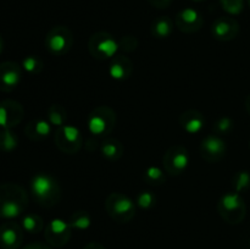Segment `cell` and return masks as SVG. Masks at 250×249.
I'll use <instances>...</instances> for the list:
<instances>
[{"label":"cell","mask_w":250,"mask_h":249,"mask_svg":"<svg viewBox=\"0 0 250 249\" xmlns=\"http://www.w3.org/2000/svg\"><path fill=\"white\" fill-rule=\"evenodd\" d=\"M28 204L26 190L14 183L0 186V217L16 219L23 214Z\"/></svg>","instance_id":"1"},{"label":"cell","mask_w":250,"mask_h":249,"mask_svg":"<svg viewBox=\"0 0 250 249\" xmlns=\"http://www.w3.org/2000/svg\"><path fill=\"white\" fill-rule=\"evenodd\" d=\"M31 193L34 200L43 208L56 205L61 197V188L58 180L49 173H37L31 180Z\"/></svg>","instance_id":"2"},{"label":"cell","mask_w":250,"mask_h":249,"mask_svg":"<svg viewBox=\"0 0 250 249\" xmlns=\"http://www.w3.org/2000/svg\"><path fill=\"white\" fill-rule=\"evenodd\" d=\"M220 216L231 225L241 224L247 214V205L242 194L237 192L225 193L217 203Z\"/></svg>","instance_id":"3"},{"label":"cell","mask_w":250,"mask_h":249,"mask_svg":"<svg viewBox=\"0 0 250 249\" xmlns=\"http://www.w3.org/2000/svg\"><path fill=\"white\" fill-rule=\"evenodd\" d=\"M136 203L124 193H111L105 200V210L119 224L129 222L136 216Z\"/></svg>","instance_id":"4"},{"label":"cell","mask_w":250,"mask_h":249,"mask_svg":"<svg viewBox=\"0 0 250 249\" xmlns=\"http://www.w3.org/2000/svg\"><path fill=\"white\" fill-rule=\"evenodd\" d=\"M116 112L106 105L98 106L88 115V131L94 137H105L112 132L116 124Z\"/></svg>","instance_id":"5"},{"label":"cell","mask_w":250,"mask_h":249,"mask_svg":"<svg viewBox=\"0 0 250 249\" xmlns=\"http://www.w3.org/2000/svg\"><path fill=\"white\" fill-rule=\"evenodd\" d=\"M88 50L98 60L112 59L120 50L119 41L107 32H97L88 41Z\"/></svg>","instance_id":"6"},{"label":"cell","mask_w":250,"mask_h":249,"mask_svg":"<svg viewBox=\"0 0 250 249\" xmlns=\"http://www.w3.org/2000/svg\"><path fill=\"white\" fill-rule=\"evenodd\" d=\"M54 142L56 148L65 154H76L83 145V136L77 127L72 124H65L56 128L54 133Z\"/></svg>","instance_id":"7"},{"label":"cell","mask_w":250,"mask_h":249,"mask_svg":"<svg viewBox=\"0 0 250 249\" xmlns=\"http://www.w3.org/2000/svg\"><path fill=\"white\" fill-rule=\"evenodd\" d=\"M73 45V34L65 26L53 27L45 37V46L50 54L62 56L71 50Z\"/></svg>","instance_id":"8"},{"label":"cell","mask_w":250,"mask_h":249,"mask_svg":"<svg viewBox=\"0 0 250 249\" xmlns=\"http://www.w3.org/2000/svg\"><path fill=\"white\" fill-rule=\"evenodd\" d=\"M189 161L190 158L187 148L176 144V145L170 146L164 155V170L171 176L182 175L189 166Z\"/></svg>","instance_id":"9"},{"label":"cell","mask_w":250,"mask_h":249,"mask_svg":"<svg viewBox=\"0 0 250 249\" xmlns=\"http://www.w3.org/2000/svg\"><path fill=\"white\" fill-rule=\"evenodd\" d=\"M44 236L50 247L61 248L68 243L72 236V227L68 221L62 219H53L44 229Z\"/></svg>","instance_id":"10"},{"label":"cell","mask_w":250,"mask_h":249,"mask_svg":"<svg viewBox=\"0 0 250 249\" xmlns=\"http://www.w3.org/2000/svg\"><path fill=\"white\" fill-rule=\"evenodd\" d=\"M226 153V142L219 134H208L200 143V155L208 163H219Z\"/></svg>","instance_id":"11"},{"label":"cell","mask_w":250,"mask_h":249,"mask_svg":"<svg viewBox=\"0 0 250 249\" xmlns=\"http://www.w3.org/2000/svg\"><path fill=\"white\" fill-rule=\"evenodd\" d=\"M24 110L15 100H4L0 103V127L11 129L22 121Z\"/></svg>","instance_id":"12"},{"label":"cell","mask_w":250,"mask_h":249,"mask_svg":"<svg viewBox=\"0 0 250 249\" xmlns=\"http://www.w3.org/2000/svg\"><path fill=\"white\" fill-rule=\"evenodd\" d=\"M22 66L14 61L0 63V90L11 92L22 80Z\"/></svg>","instance_id":"13"},{"label":"cell","mask_w":250,"mask_h":249,"mask_svg":"<svg viewBox=\"0 0 250 249\" xmlns=\"http://www.w3.org/2000/svg\"><path fill=\"white\" fill-rule=\"evenodd\" d=\"M175 23L181 32L194 33L202 28L204 20H203V16L199 14V11H197L193 7H186L178 12Z\"/></svg>","instance_id":"14"},{"label":"cell","mask_w":250,"mask_h":249,"mask_svg":"<svg viewBox=\"0 0 250 249\" xmlns=\"http://www.w3.org/2000/svg\"><path fill=\"white\" fill-rule=\"evenodd\" d=\"M212 36L221 42H229L239 33V24L232 17H219L212 24Z\"/></svg>","instance_id":"15"},{"label":"cell","mask_w":250,"mask_h":249,"mask_svg":"<svg viewBox=\"0 0 250 249\" xmlns=\"http://www.w3.org/2000/svg\"><path fill=\"white\" fill-rule=\"evenodd\" d=\"M23 228L15 222H6L0 227V244L4 249H17L23 239Z\"/></svg>","instance_id":"16"},{"label":"cell","mask_w":250,"mask_h":249,"mask_svg":"<svg viewBox=\"0 0 250 249\" xmlns=\"http://www.w3.org/2000/svg\"><path fill=\"white\" fill-rule=\"evenodd\" d=\"M183 131L188 134H198L204 129L205 116L199 110L189 109L183 111L178 119Z\"/></svg>","instance_id":"17"},{"label":"cell","mask_w":250,"mask_h":249,"mask_svg":"<svg viewBox=\"0 0 250 249\" xmlns=\"http://www.w3.org/2000/svg\"><path fill=\"white\" fill-rule=\"evenodd\" d=\"M132 72H133V62L128 56L121 54L111 59L109 66L110 77L116 81H125L131 77Z\"/></svg>","instance_id":"18"},{"label":"cell","mask_w":250,"mask_h":249,"mask_svg":"<svg viewBox=\"0 0 250 249\" xmlns=\"http://www.w3.org/2000/svg\"><path fill=\"white\" fill-rule=\"evenodd\" d=\"M24 133L32 141H42L51 133V124L48 120L36 119L27 124Z\"/></svg>","instance_id":"19"},{"label":"cell","mask_w":250,"mask_h":249,"mask_svg":"<svg viewBox=\"0 0 250 249\" xmlns=\"http://www.w3.org/2000/svg\"><path fill=\"white\" fill-rule=\"evenodd\" d=\"M124 144L116 138H106L100 144V153L103 158L109 161H117L124 155Z\"/></svg>","instance_id":"20"},{"label":"cell","mask_w":250,"mask_h":249,"mask_svg":"<svg viewBox=\"0 0 250 249\" xmlns=\"http://www.w3.org/2000/svg\"><path fill=\"white\" fill-rule=\"evenodd\" d=\"M151 34L159 39L167 38L172 34L173 21L168 16H160L151 24Z\"/></svg>","instance_id":"21"},{"label":"cell","mask_w":250,"mask_h":249,"mask_svg":"<svg viewBox=\"0 0 250 249\" xmlns=\"http://www.w3.org/2000/svg\"><path fill=\"white\" fill-rule=\"evenodd\" d=\"M46 120L50 122L51 126H55L56 128L67 124V111L65 107L60 104H53L49 106L46 112Z\"/></svg>","instance_id":"22"},{"label":"cell","mask_w":250,"mask_h":249,"mask_svg":"<svg viewBox=\"0 0 250 249\" xmlns=\"http://www.w3.org/2000/svg\"><path fill=\"white\" fill-rule=\"evenodd\" d=\"M68 224L72 227V229H78V231H84L88 229L92 225V219L90 215L84 210H78L75 211L68 219Z\"/></svg>","instance_id":"23"},{"label":"cell","mask_w":250,"mask_h":249,"mask_svg":"<svg viewBox=\"0 0 250 249\" xmlns=\"http://www.w3.org/2000/svg\"><path fill=\"white\" fill-rule=\"evenodd\" d=\"M21 226L28 233H39L44 228V221L39 215L27 214L22 219Z\"/></svg>","instance_id":"24"},{"label":"cell","mask_w":250,"mask_h":249,"mask_svg":"<svg viewBox=\"0 0 250 249\" xmlns=\"http://www.w3.org/2000/svg\"><path fill=\"white\" fill-rule=\"evenodd\" d=\"M165 172V170L158 167V166H149V167H146V171H144L143 178L148 185L160 186L166 182Z\"/></svg>","instance_id":"25"},{"label":"cell","mask_w":250,"mask_h":249,"mask_svg":"<svg viewBox=\"0 0 250 249\" xmlns=\"http://www.w3.org/2000/svg\"><path fill=\"white\" fill-rule=\"evenodd\" d=\"M232 186H233L234 192L242 194L250 188V172L249 171L242 170L234 173L232 178Z\"/></svg>","instance_id":"26"},{"label":"cell","mask_w":250,"mask_h":249,"mask_svg":"<svg viewBox=\"0 0 250 249\" xmlns=\"http://www.w3.org/2000/svg\"><path fill=\"white\" fill-rule=\"evenodd\" d=\"M19 144V139L14 132L9 128H1L0 131V149L5 151H11Z\"/></svg>","instance_id":"27"},{"label":"cell","mask_w":250,"mask_h":249,"mask_svg":"<svg viewBox=\"0 0 250 249\" xmlns=\"http://www.w3.org/2000/svg\"><path fill=\"white\" fill-rule=\"evenodd\" d=\"M214 132L215 134H219V136H226L229 134L234 128V121L229 116H221L215 121L214 124Z\"/></svg>","instance_id":"28"},{"label":"cell","mask_w":250,"mask_h":249,"mask_svg":"<svg viewBox=\"0 0 250 249\" xmlns=\"http://www.w3.org/2000/svg\"><path fill=\"white\" fill-rule=\"evenodd\" d=\"M44 67V63L38 56L29 55L22 60V68H23L26 72L32 73V75H37V73L42 72Z\"/></svg>","instance_id":"29"},{"label":"cell","mask_w":250,"mask_h":249,"mask_svg":"<svg viewBox=\"0 0 250 249\" xmlns=\"http://www.w3.org/2000/svg\"><path fill=\"white\" fill-rule=\"evenodd\" d=\"M136 204L143 210L151 209V208L156 204L155 194H154L153 192H150V190H142V192L137 195Z\"/></svg>","instance_id":"30"},{"label":"cell","mask_w":250,"mask_h":249,"mask_svg":"<svg viewBox=\"0 0 250 249\" xmlns=\"http://www.w3.org/2000/svg\"><path fill=\"white\" fill-rule=\"evenodd\" d=\"M222 9L229 15H239L244 9V0H220Z\"/></svg>","instance_id":"31"},{"label":"cell","mask_w":250,"mask_h":249,"mask_svg":"<svg viewBox=\"0 0 250 249\" xmlns=\"http://www.w3.org/2000/svg\"><path fill=\"white\" fill-rule=\"evenodd\" d=\"M119 45L124 53H132L138 48V41L133 36H125L119 41Z\"/></svg>","instance_id":"32"},{"label":"cell","mask_w":250,"mask_h":249,"mask_svg":"<svg viewBox=\"0 0 250 249\" xmlns=\"http://www.w3.org/2000/svg\"><path fill=\"white\" fill-rule=\"evenodd\" d=\"M23 249H51V247L49 244L42 243V242H34V243H31L24 247Z\"/></svg>","instance_id":"33"},{"label":"cell","mask_w":250,"mask_h":249,"mask_svg":"<svg viewBox=\"0 0 250 249\" xmlns=\"http://www.w3.org/2000/svg\"><path fill=\"white\" fill-rule=\"evenodd\" d=\"M148 1L150 2L153 6L159 7V9H164V7L168 6V5H170V2L172 1V0H148Z\"/></svg>","instance_id":"34"},{"label":"cell","mask_w":250,"mask_h":249,"mask_svg":"<svg viewBox=\"0 0 250 249\" xmlns=\"http://www.w3.org/2000/svg\"><path fill=\"white\" fill-rule=\"evenodd\" d=\"M83 249H105V247L102 246L100 243H98V242H90V243H88Z\"/></svg>","instance_id":"35"},{"label":"cell","mask_w":250,"mask_h":249,"mask_svg":"<svg viewBox=\"0 0 250 249\" xmlns=\"http://www.w3.org/2000/svg\"><path fill=\"white\" fill-rule=\"evenodd\" d=\"M244 107H246L247 112L250 115V94L246 98V100H244Z\"/></svg>","instance_id":"36"},{"label":"cell","mask_w":250,"mask_h":249,"mask_svg":"<svg viewBox=\"0 0 250 249\" xmlns=\"http://www.w3.org/2000/svg\"><path fill=\"white\" fill-rule=\"evenodd\" d=\"M2 50H4V41H2L1 36H0V54L2 53Z\"/></svg>","instance_id":"37"},{"label":"cell","mask_w":250,"mask_h":249,"mask_svg":"<svg viewBox=\"0 0 250 249\" xmlns=\"http://www.w3.org/2000/svg\"><path fill=\"white\" fill-rule=\"evenodd\" d=\"M193 1H197V2H200V1H203V0H193Z\"/></svg>","instance_id":"38"},{"label":"cell","mask_w":250,"mask_h":249,"mask_svg":"<svg viewBox=\"0 0 250 249\" xmlns=\"http://www.w3.org/2000/svg\"><path fill=\"white\" fill-rule=\"evenodd\" d=\"M248 2H249V6H250V0H248Z\"/></svg>","instance_id":"39"},{"label":"cell","mask_w":250,"mask_h":249,"mask_svg":"<svg viewBox=\"0 0 250 249\" xmlns=\"http://www.w3.org/2000/svg\"><path fill=\"white\" fill-rule=\"evenodd\" d=\"M249 146H250V142H249Z\"/></svg>","instance_id":"40"}]
</instances>
